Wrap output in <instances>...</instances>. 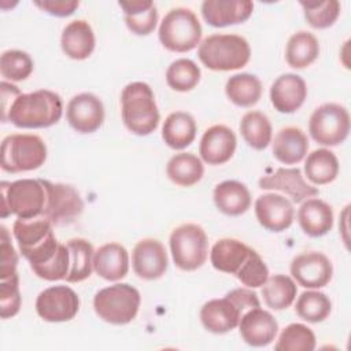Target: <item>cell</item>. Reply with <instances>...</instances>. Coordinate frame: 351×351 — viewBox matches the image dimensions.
I'll list each match as a JSON object with an SVG mask.
<instances>
[{
	"instance_id": "6da1fadb",
	"label": "cell",
	"mask_w": 351,
	"mask_h": 351,
	"mask_svg": "<svg viewBox=\"0 0 351 351\" xmlns=\"http://www.w3.org/2000/svg\"><path fill=\"white\" fill-rule=\"evenodd\" d=\"M63 114L62 99L58 93L40 89L30 93H21L11 104L5 122L16 128L37 129L55 125Z\"/></svg>"
},
{
	"instance_id": "7a4b0ae2",
	"label": "cell",
	"mask_w": 351,
	"mask_h": 351,
	"mask_svg": "<svg viewBox=\"0 0 351 351\" xmlns=\"http://www.w3.org/2000/svg\"><path fill=\"white\" fill-rule=\"evenodd\" d=\"M254 307H259L258 295L248 288H236L222 299L204 303L200 310V321L211 333H228L239 326L243 313Z\"/></svg>"
},
{
	"instance_id": "3957f363",
	"label": "cell",
	"mask_w": 351,
	"mask_h": 351,
	"mask_svg": "<svg viewBox=\"0 0 351 351\" xmlns=\"http://www.w3.org/2000/svg\"><path fill=\"white\" fill-rule=\"evenodd\" d=\"M19 251L29 261L30 267L49 262L58 252V243L52 223L44 217L18 218L12 226Z\"/></svg>"
},
{
	"instance_id": "277c9868",
	"label": "cell",
	"mask_w": 351,
	"mask_h": 351,
	"mask_svg": "<svg viewBox=\"0 0 351 351\" xmlns=\"http://www.w3.org/2000/svg\"><path fill=\"white\" fill-rule=\"evenodd\" d=\"M121 114L125 126L137 136L151 134L159 125V110L151 86L130 82L121 93Z\"/></svg>"
},
{
	"instance_id": "5b68a950",
	"label": "cell",
	"mask_w": 351,
	"mask_h": 351,
	"mask_svg": "<svg viewBox=\"0 0 351 351\" xmlns=\"http://www.w3.org/2000/svg\"><path fill=\"white\" fill-rule=\"evenodd\" d=\"M200 62L214 71H230L244 67L251 56L248 41L237 34H211L197 49Z\"/></svg>"
},
{
	"instance_id": "8992f818",
	"label": "cell",
	"mask_w": 351,
	"mask_h": 351,
	"mask_svg": "<svg viewBox=\"0 0 351 351\" xmlns=\"http://www.w3.org/2000/svg\"><path fill=\"white\" fill-rule=\"evenodd\" d=\"M0 215L7 218L10 214L18 218H34L43 214L47 192L43 180L22 178L12 182L1 181Z\"/></svg>"
},
{
	"instance_id": "52a82bcc",
	"label": "cell",
	"mask_w": 351,
	"mask_h": 351,
	"mask_svg": "<svg viewBox=\"0 0 351 351\" xmlns=\"http://www.w3.org/2000/svg\"><path fill=\"white\" fill-rule=\"evenodd\" d=\"M141 303L140 292L129 284H114L96 292L93 308L99 318L112 325L133 321Z\"/></svg>"
},
{
	"instance_id": "ba28073f",
	"label": "cell",
	"mask_w": 351,
	"mask_h": 351,
	"mask_svg": "<svg viewBox=\"0 0 351 351\" xmlns=\"http://www.w3.org/2000/svg\"><path fill=\"white\" fill-rule=\"evenodd\" d=\"M202 25L193 11L171 8L159 26V40L171 52H188L200 44Z\"/></svg>"
},
{
	"instance_id": "9c48e42d",
	"label": "cell",
	"mask_w": 351,
	"mask_h": 351,
	"mask_svg": "<svg viewBox=\"0 0 351 351\" xmlns=\"http://www.w3.org/2000/svg\"><path fill=\"white\" fill-rule=\"evenodd\" d=\"M47 159V145L36 134H8L1 141V169L7 173L36 170Z\"/></svg>"
},
{
	"instance_id": "30bf717a",
	"label": "cell",
	"mask_w": 351,
	"mask_h": 351,
	"mask_svg": "<svg viewBox=\"0 0 351 351\" xmlns=\"http://www.w3.org/2000/svg\"><path fill=\"white\" fill-rule=\"evenodd\" d=\"M170 250L177 267L193 271L203 266L207 259V234L200 225L182 223L170 234Z\"/></svg>"
},
{
	"instance_id": "8fae6325",
	"label": "cell",
	"mask_w": 351,
	"mask_h": 351,
	"mask_svg": "<svg viewBox=\"0 0 351 351\" xmlns=\"http://www.w3.org/2000/svg\"><path fill=\"white\" fill-rule=\"evenodd\" d=\"M308 132L321 145L335 147L341 144L350 133V114L346 107L325 103L317 107L308 121Z\"/></svg>"
},
{
	"instance_id": "7c38bea8",
	"label": "cell",
	"mask_w": 351,
	"mask_h": 351,
	"mask_svg": "<svg viewBox=\"0 0 351 351\" xmlns=\"http://www.w3.org/2000/svg\"><path fill=\"white\" fill-rule=\"evenodd\" d=\"M47 199L41 217L55 226H62L75 221L82 210L84 202L77 189L67 184H53L43 180Z\"/></svg>"
},
{
	"instance_id": "4fadbf2b",
	"label": "cell",
	"mask_w": 351,
	"mask_h": 351,
	"mask_svg": "<svg viewBox=\"0 0 351 351\" xmlns=\"http://www.w3.org/2000/svg\"><path fill=\"white\" fill-rule=\"evenodd\" d=\"M80 310V298L67 285H55L44 289L36 299L37 314L48 322L73 319Z\"/></svg>"
},
{
	"instance_id": "5bb4252c",
	"label": "cell",
	"mask_w": 351,
	"mask_h": 351,
	"mask_svg": "<svg viewBox=\"0 0 351 351\" xmlns=\"http://www.w3.org/2000/svg\"><path fill=\"white\" fill-rule=\"evenodd\" d=\"M291 274L304 288H322L332 280L333 267L325 254L310 251L292 259Z\"/></svg>"
},
{
	"instance_id": "9a60e30c",
	"label": "cell",
	"mask_w": 351,
	"mask_h": 351,
	"mask_svg": "<svg viewBox=\"0 0 351 351\" xmlns=\"http://www.w3.org/2000/svg\"><path fill=\"white\" fill-rule=\"evenodd\" d=\"M169 265L165 245L156 239L140 240L132 252V266L134 273L143 280L160 278Z\"/></svg>"
},
{
	"instance_id": "2e32d148",
	"label": "cell",
	"mask_w": 351,
	"mask_h": 351,
	"mask_svg": "<svg viewBox=\"0 0 351 351\" xmlns=\"http://www.w3.org/2000/svg\"><path fill=\"white\" fill-rule=\"evenodd\" d=\"M66 117L70 126L80 133L96 132L104 121V106L93 93L75 95L67 104Z\"/></svg>"
},
{
	"instance_id": "e0dca14e",
	"label": "cell",
	"mask_w": 351,
	"mask_h": 351,
	"mask_svg": "<svg viewBox=\"0 0 351 351\" xmlns=\"http://www.w3.org/2000/svg\"><path fill=\"white\" fill-rule=\"evenodd\" d=\"M255 215L265 229L278 233L292 225L295 211L287 197L277 193H265L255 202Z\"/></svg>"
},
{
	"instance_id": "ac0fdd59",
	"label": "cell",
	"mask_w": 351,
	"mask_h": 351,
	"mask_svg": "<svg viewBox=\"0 0 351 351\" xmlns=\"http://www.w3.org/2000/svg\"><path fill=\"white\" fill-rule=\"evenodd\" d=\"M258 185L262 189L282 191L287 195H289V197H292L295 203L304 202L319 193V191L315 186H311L304 181L302 171L298 167H280L273 174L261 177Z\"/></svg>"
},
{
	"instance_id": "d6986e66",
	"label": "cell",
	"mask_w": 351,
	"mask_h": 351,
	"mask_svg": "<svg viewBox=\"0 0 351 351\" xmlns=\"http://www.w3.org/2000/svg\"><path fill=\"white\" fill-rule=\"evenodd\" d=\"M239 329L241 339L248 346L263 347L274 340L278 332V324L269 311L254 307L241 315Z\"/></svg>"
},
{
	"instance_id": "ffe728a7",
	"label": "cell",
	"mask_w": 351,
	"mask_h": 351,
	"mask_svg": "<svg viewBox=\"0 0 351 351\" xmlns=\"http://www.w3.org/2000/svg\"><path fill=\"white\" fill-rule=\"evenodd\" d=\"M236 134L225 125H213L202 136L199 154L208 165H223L234 154Z\"/></svg>"
},
{
	"instance_id": "44dd1931",
	"label": "cell",
	"mask_w": 351,
	"mask_h": 351,
	"mask_svg": "<svg viewBox=\"0 0 351 351\" xmlns=\"http://www.w3.org/2000/svg\"><path fill=\"white\" fill-rule=\"evenodd\" d=\"M307 96L304 80L292 73L282 74L274 80L270 88V101L273 107L282 114H291L299 110Z\"/></svg>"
},
{
	"instance_id": "7402d4cb",
	"label": "cell",
	"mask_w": 351,
	"mask_h": 351,
	"mask_svg": "<svg viewBox=\"0 0 351 351\" xmlns=\"http://www.w3.org/2000/svg\"><path fill=\"white\" fill-rule=\"evenodd\" d=\"M254 10L250 0H204L202 15L214 27H225L247 21Z\"/></svg>"
},
{
	"instance_id": "603a6c76",
	"label": "cell",
	"mask_w": 351,
	"mask_h": 351,
	"mask_svg": "<svg viewBox=\"0 0 351 351\" xmlns=\"http://www.w3.org/2000/svg\"><path fill=\"white\" fill-rule=\"evenodd\" d=\"M93 270L107 281H118L128 274L129 254L119 243H107L93 254Z\"/></svg>"
},
{
	"instance_id": "cb8c5ba5",
	"label": "cell",
	"mask_w": 351,
	"mask_h": 351,
	"mask_svg": "<svg viewBox=\"0 0 351 351\" xmlns=\"http://www.w3.org/2000/svg\"><path fill=\"white\" fill-rule=\"evenodd\" d=\"M252 251V248L237 239H221L213 245L210 261L214 269L236 276Z\"/></svg>"
},
{
	"instance_id": "d4e9b609",
	"label": "cell",
	"mask_w": 351,
	"mask_h": 351,
	"mask_svg": "<svg viewBox=\"0 0 351 351\" xmlns=\"http://www.w3.org/2000/svg\"><path fill=\"white\" fill-rule=\"evenodd\" d=\"M274 158L284 165H295L303 160L308 151V140L304 132L296 126H287L277 132L271 143Z\"/></svg>"
},
{
	"instance_id": "484cf974",
	"label": "cell",
	"mask_w": 351,
	"mask_h": 351,
	"mask_svg": "<svg viewBox=\"0 0 351 351\" xmlns=\"http://www.w3.org/2000/svg\"><path fill=\"white\" fill-rule=\"evenodd\" d=\"M298 221L307 236L321 237L333 226V211L326 202L310 197L298 210Z\"/></svg>"
},
{
	"instance_id": "4316f807",
	"label": "cell",
	"mask_w": 351,
	"mask_h": 351,
	"mask_svg": "<svg viewBox=\"0 0 351 351\" xmlns=\"http://www.w3.org/2000/svg\"><path fill=\"white\" fill-rule=\"evenodd\" d=\"M60 45L63 52L75 60H84L95 49V33L84 19H75L66 25L62 32Z\"/></svg>"
},
{
	"instance_id": "83f0119b",
	"label": "cell",
	"mask_w": 351,
	"mask_h": 351,
	"mask_svg": "<svg viewBox=\"0 0 351 351\" xmlns=\"http://www.w3.org/2000/svg\"><path fill=\"white\" fill-rule=\"evenodd\" d=\"M213 199L217 208L230 217L244 214L251 206V193L248 188L236 180L219 182L214 188Z\"/></svg>"
},
{
	"instance_id": "f1b7e54d",
	"label": "cell",
	"mask_w": 351,
	"mask_h": 351,
	"mask_svg": "<svg viewBox=\"0 0 351 351\" xmlns=\"http://www.w3.org/2000/svg\"><path fill=\"white\" fill-rule=\"evenodd\" d=\"M196 122L193 117L184 111H176L167 115L162 126V137L173 149H184L191 145L196 137Z\"/></svg>"
},
{
	"instance_id": "f546056e",
	"label": "cell",
	"mask_w": 351,
	"mask_h": 351,
	"mask_svg": "<svg viewBox=\"0 0 351 351\" xmlns=\"http://www.w3.org/2000/svg\"><path fill=\"white\" fill-rule=\"evenodd\" d=\"M125 14L128 29L137 36H147L154 32L158 23V10L151 0L119 1Z\"/></svg>"
},
{
	"instance_id": "4dcf8cb0",
	"label": "cell",
	"mask_w": 351,
	"mask_h": 351,
	"mask_svg": "<svg viewBox=\"0 0 351 351\" xmlns=\"http://www.w3.org/2000/svg\"><path fill=\"white\" fill-rule=\"evenodd\" d=\"M318 55V40L313 33L306 30L292 34L285 47V60L293 69H304L310 66Z\"/></svg>"
},
{
	"instance_id": "1f68e13d",
	"label": "cell",
	"mask_w": 351,
	"mask_h": 351,
	"mask_svg": "<svg viewBox=\"0 0 351 351\" xmlns=\"http://www.w3.org/2000/svg\"><path fill=\"white\" fill-rule=\"evenodd\" d=\"M166 174L171 182L180 186H192L199 182L204 174V167L196 155L191 152L176 154L166 166Z\"/></svg>"
},
{
	"instance_id": "d6a6232c",
	"label": "cell",
	"mask_w": 351,
	"mask_h": 351,
	"mask_svg": "<svg viewBox=\"0 0 351 351\" xmlns=\"http://www.w3.org/2000/svg\"><path fill=\"white\" fill-rule=\"evenodd\" d=\"M225 93L228 99L236 106L251 107L256 104L262 96V84L254 74H234L226 81Z\"/></svg>"
},
{
	"instance_id": "836d02e7",
	"label": "cell",
	"mask_w": 351,
	"mask_h": 351,
	"mask_svg": "<svg viewBox=\"0 0 351 351\" xmlns=\"http://www.w3.org/2000/svg\"><path fill=\"white\" fill-rule=\"evenodd\" d=\"M307 178L315 185H325L336 180L339 174V160L336 155L326 148L314 149L307 155L304 163Z\"/></svg>"
},
{
	"instance_id": "e575fe53",
	"label": "cell",
	"mask_w": 351,
	"mask_h": 351,
	"mask_svg": "<svg viewBox=\"0 0 351 351\" xmlns=\"http://www.w3.org/2000/svg\"><path fill=\"white\" fill-rule=\"evenodd\" d=\"M298 293L295 281L284 274H274L267 277L262 285V296L267 307L273 310L288 308Z\"/></svg>"
},
{
	"instance_id": "d590c367",
	"label": "cell",
	"mask_w": 351,
	"mask_h": 351,
	"mask_svg": "<svg viewBox=\"0 0 351 351\" xmlns=\"http://www.w3.org/2000/svg\"><path fill=\"white\" fill-rule=\"evenodd\" d=\"M70 254V269L66 276L67 282H80L86 280L93 269V247L85 239H71L67 241Z\"/></svg>"
},
{
	"instance_id": "8d00e7d4",
	"label": "cell",
	"mask_w": 351,
	"mask_h": 351,
	"mask_svg": "<svg viewBox=\"0 0 351 351\" xmlns=\"http://www.w3.org/2000/svg\"><path fill=\"white\" fill-rule=\"evenodd\" d=\"M240 133L254 149H265L271 143V123L261 111H248L240 121Z\"/></svg>"
},
{
	"instance_id": "74e56055",
	"label": "cell",
	"mask_w": 351,
	"mask_h": 351,
	"mask_svg": "<svg viewBox=\"0 0 351 351\" xmlns=\"http://www.w3.org/2000/svg\"><path fill=\"white\" fill-rule=\"evenodd\" d=\"M295 311L307 322H322L332 311V302L319 291H306L298 298Z\"/></svg>"
},
{
	"instance_id": "f35d334b",
	"label": "cell",
	"mask_w": 351,
	"mask_h": 351,
	"mask_svg": "<svg viewBox=\"0 0 351 351\" xmlns=\"http://www.w3.org/2000/svg\"><path fill=\"white\" fill-rule=\"evenodd\" d=\"M200 69L197 64L186 58L174 60L166 70L167 85L177 92L192 90L200 81Z\"/></svg>"
},
{
	"instance_id": "ab89813d",
	"label": "cell",
	"mask_w": 351,
	"mask_h": 351,
	"mask_svg": "<svg viewBox=\"0 0 351 351\" xmlns=\"http://www.w3.org/2000/svg\"><path fill=\"white\" fill-rule=\"evenodd\" d=\"M304 18L314 29H326L332 26L340 15V3L337 0H307L300 1Z\"/></svg>"
},
{
	"instance_id": "60d3db41",
	"label": "cell",
	"mask_w": 351,
	"mask_h": 351,
	"mask_svg": "<svg viewBox=\"0 0 351 351\" xmlns=\"http://www.w3.org/2000/svg\"><path fill=\"white\" fill-rule=\"evenodd\" d=\"M314 332L303 324H289L280 335L274 348L277 351H313L315 348Z\"/></svg>"
},
{
	"instance_id": "b9f144b4",
	"label": "cell",
	"mask_w": 351,
	"mask_h": 351,
	"mask_svg": "<svg viewBox=\"0 0 351 351\" xmlns=\"http://www.w3.org/2000/svg\"><path fill=\"white\" fill-rule=\"evenodd\" d=\"M33 67V59L25 51L8 49L0 56V73L5 80L23 81L32 74Z\"/></svg>"
},
{
	"instance_id": "7bdbcfd3",
	"label": "cell",
	"mask_w": 351,
	"mask_h": 351,
	"mask_svg": "<svg viewBox=\"0 0 351 351\" xmlns=\"http://www.w3.org/2000/svg\"><path fill=\"white\" fill-rule=\"evenodd\" d=\"M21 308L18 273L0 280V315L3 319L18 314Z\"/></svg>"
},
{
	"instance_id": "ee69618b",
	"label": "cell",
	"mask_w": 351,
	"mask_h": 351,
	"mask_svg": "<svg viewBox=\"0 0 351 351\" xmlns=\"http://www.w3.org/2000/svg\"><path fill=\"white\" fill-rule=\"evenodd\" d=\"M69 269H70V254H69L67 245L64 244L59 245L56 255L49 262L32 267V270L37 277L47 281H58V280L66 278Z\"/></svg>"
},
{
	"instance_id": "f6af8a7d",
	"label": "cell",
	"mask_w": 351,
	"mask_h": 351,
	"mask_svg": "<svg viewBox=\"0 0 351 351\" xmlns=\"http://www.w3.org/2000/svg\"><path fill=\"white\" fill-rule=\"evenodd\" d=\"M239 281L244 284L248 288H258L265 284V281L269 277V269L261 255L254 250L248 261L244 263V266L240 269V271L236 274Z\"/></svg>"
},
{
	"instance_id": "bcb514c9",
	"label": "cell",
	"mask_w": 351,
	"mask_h": 351,
	"mask_svg": "<svg viewBox=\"0 0 351 351\" xmlns=\"http://www.w3.org/2000/svg\"><path fill=\"white\" fill-rule=\"evenodd\" d=\"M1 229V265H0V280L7 278L16 273V263H18V255L15 252V248L11 244L10 233L5 226H0Z\"/></svg>"
},
{
	"instance_id": "7dc6e473",
	"label": "cell",
	"mask_w": 351,
	"mask_h": 351,
	"mask_svg": "<svg viewBox=\"0 0 351 351\" xmlns=\"http://www.w3.org/2000/svg\"><path fill=\"white\" fill-rule=\"evenodd\" d=\"M34 4L53 16H69L80 5L77 0H36Z\"/></svg>"
},
{
	"instance_id": "c3c4849f",
	"label": "cell",
	"mask_w": 351,
	"mask_h": 351,
	"mask_svg": "<svg viewBox=\"0 0 351 351\" xmlns=\"http://www.w3.org/2000/svg\"><path fill=\"white\" fill-rule=\"evenodd\" d=\"M21 95V90L18 89V86L7 82V81H3L1 82V119L3 122H5V118H7V112L11 107V104L14 103V100Z\"/></svg>"
}]
</instances>
